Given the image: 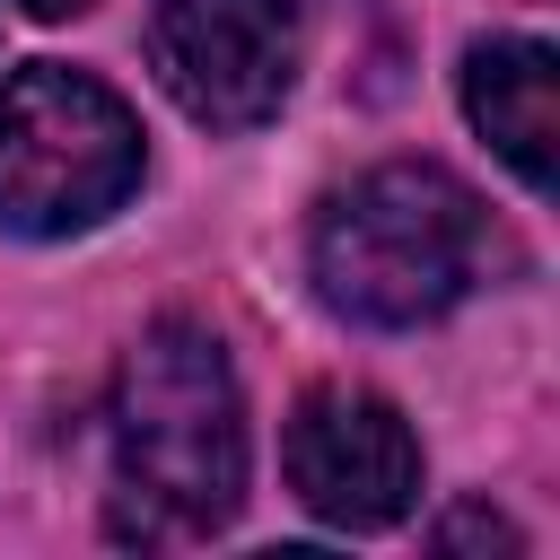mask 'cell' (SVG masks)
Wrapping results in <instances>:
<instances>
[{"instance_id":"cell-8","label":"cell","mask_w":560,"mask_h":560,"mask_svg":"<svg viewBox=\"0 0 560 560\" xmlns=\"http://www.w3.org/2000/svg\"><path fill=\"white\" fill-rule=\"evenodd\" d=\"M26 18H79V9H96V0H18Z\"/></svg>"},{"instance_id":"cell-1","label":"cell","mask_w":560,"mask_h":560,"mask_svg":"<svg viewBox=\"0 0 560 560\" xmlns=\"http://www.w3.org/2000/svg\"><path fill=\"white\" fill-rule=\"evenodd\" d=\"M245 499V402L201 324H158L114 385V534L201 542Z\"/></svg>"},{"instance_id":"cell-2","label":"cell","mask_w":560,"mask_h":560,"mask_svg":"<svg viewBox=\"0 0 560 560\" xmlns=\"http://www.w3.org/2000/svg\"><path fill=\"white\" fill-rule=\"evenodd\" d=\"M481 201L446 166H376L315 210V289L350 324H429L481 271Z\"/></svg>"},{"instance_id":"cell-6","label":"cell","mask_w":560,"mask_h":560,"mask_svg":"<svg viewBox=\"0 0 560 560\" xmlns=\"http://www.w3.org/2000/svg\"><path fill=\"white\" fill-rule=\"evenodd\" d=\"M464 114H472V131L534 192H551V44H534V35L472 44V61H464Z\"/></svg>"},{"instance_id":"cell-4","label":"cell","mask_w":560,"mask_h":560,"mask_svg":"<svg viewBox=\"0 0 560 560\" xmlns=\"http://www.w3.org/2000/svg\"><path fill=\"white\" fill-rule=\"evenodd\" d=\"M149 52L166 96L210 131H254L280 114L298 79V9L289 0H158Z\"/></svg>"},{"instance_id":"cell-3","label":"cell","mask_w":560,"mask_h":560,"mask_svg":"<svg viewBox=\"0 0 560 560\" xmlns=\"http://www.w3.org/2000/svg\"><path fill=\"white\" fill-rule=\"evenodd\" d=\"M131 184H140V122L105 79L26 61L0 88V228L70 236L122 210Z\"/></svg>"},{"instance_id":"cell-5","label":"cell","mask_w":560,"mask_h":560,"mask_svg":"<svg viewBox=\"0 0 560 560\" xmlns=\"http://www.w3.org/2000/svg\"><path fill=\"white\" fill-rule=\"evenodd\" d=\"M280 455H289V490L324 525H350V534H376L420 499V446H411L402 411L359 385H315L289 411Z\"/></svg>"},{"instance_id":"cell-7","label":"cell","mask_w":560,"mask_h":560,"mask_svg":"<svg viewBox=\"0 0 560 560\" xmlns=\"http://www.w3.org/2000/svg\"><path fill=\"white\" fill-rule=\"evenodd\" d=\"M438 542H499V551H508L516 534H508L499 516H481V508H464V516H446V534H438Z\"/></svg>"}]
</instances>
